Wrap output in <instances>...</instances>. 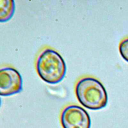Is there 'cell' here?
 Here are the masks:
<instances>
[{"label":"cell","instance_id":"6da1fadb","mask_svg":"<svg viewBox=\"0 0 128 128\" xmlns=\"http://www.w3.org/2000/svg\"><path fill=\"white\" fill-rule=\"evenodd\" d=\"M76 94L79 102L90 110L102 108L108 103V94L104 86L94 78L80 80L76 86Z\"/></svg>","mask_w":128,"mask_h":128},{"label":"cell","instance_id":"7a4b0ae2","mask_svg":"<svg viewBox=\"0 0 128 128\" xmlns=\"http://www.w3.org/2000/svg\"><path fill=\"white\" fill-rule=\"evenodd\" d=\"M36 68L40 78L50 84H56L62 81L66 73V66L63 58L51 48L44 50L40 54Z\"/></svg>","mask_w":128,"mask_h":128},{"label":"cell","instance_id":"3957f363","mask_svg":"<svg viewBox=\"0 0 128 128\" xmlns=\"http://www.w3.org/2000/svg\"><path fill=\"white\" fill-rule=\"evenodd\" d=\"M60 121L63 128H90L91 120L88 112L77 105L65 108L61 114Z\"/></svg>","mask_w":128,"mask_h":128},{"label":"cell","instance_id":"277c9868","mask_svg":"<svg viewBox=\"0 0 128 128\" xmlns=\"http://www.w3.org/2000/svg\"><path fill=\"white\" fill-rule=\"evenodd\" d=\"M22 81L20 74L10 67L0 68V96H10L20 92Z\"/></svg>","mask_w":128,"mask_h":128},{"label":"cell","instance_id":"5b68a950","mask_svg":"<svg viewBox=\"0 0 128 128\" xmlns=\"http://www.w3.org/2000/svg\"><path fill=\"white\" fill-rule=\"evenodd\" d=\"M15 10L14 2L12 0H0V22L10 20Z\"/></svg>","mask_w":128,"mask_h":128},{"label":"cell","instance_id":"8992f818","mask_svg":"<svg viewBox=\"0 0 128 128\" xmlns=\"http://www.w3.org/2000/svg\"><path fill=\"white\" fill-rule=\"evenodd\" d=\"M119 50L122 58L128 62V38L121 42L119 46Z\"/></svg>","mask_w":128,"mask_h":128},{"label":"cell","instance_id":"52a82bcc","mask_svg":"<svg viewBox=\"0 0 128 128\" xmlns=\"http://www.w3.org/2000/svg\"><path fill=\"white\" fill-rule=\"evenodd\" d=\"M0 106H1V99L0 98Z\"/></svg>","mask_w":128,"mask_h":128}]
</instances>
